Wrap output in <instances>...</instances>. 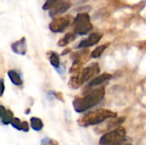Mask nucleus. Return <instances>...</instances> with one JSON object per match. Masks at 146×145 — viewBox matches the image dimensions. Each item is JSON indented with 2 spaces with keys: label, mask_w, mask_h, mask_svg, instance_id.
Returning a JSON list of instances; mask_svg holds the SVG:
<instances>
[{
  "label": "nucleus",
  "mask_w": 146,
  "mask_h": 145,
  "mask_svg": "<svg viewBox=\"0 0 146 145\" xmlns=\"http://www.w3.org/2000/svg\"><path fill=\"white\" fill-rule=\"evenodd\" d=\"M84 96L76 97L73 101V106L77 113H84L98 105L104 97L105 89L104 86L83 91Z\"/></svg>",
  "instance_id": "nucleus-1"
},
{
  "label": "nucleus",
  "mask_w": 146,
  "mask_h": 145,
  "mask_svg": "<svg viewBox=\"0 0 146 145\" xmlns=\"http://www.w3.org/2000/svg\"><path fill=\"white\" fill-rule=\"evenodd\" d=\"M115 117H117V113L106 109H98L97 110L90 111L83 115L78 119L77 123L82 127H87L91 126L99 125L104 122L106 120Z\"/></svg>",
  "instance_id": "nucleus-2"
},
{
  "label": "nucleus",
  "mask_w": 146,
  "mask_h": 145,
  "mask_svg": "<svg viewBox=\"0 0 146 145\" xmlns=\"http://www.w3.org/2000/svg\"><path fill=\"white\" fill-rule=\"evenodd\" d=\"M100 72L99 65L96 62L91 63L84 68H77L74 71V74L70 77L68 86L72 89H77L90 79L96 77Z\"/></svg>",
  "instance_id": "nucleus-3"
},
{
  "label": "nucleus",
  "mask_w": 146,
  "mask_h": 145,
  "mask_svg": "<svg viewBox=\"0 0 146 145\" xmlns=\"http://www.w3.org/2000/svg\"><path fill=\"white\" fill-rule=\"evenodd\" d=\"M92 29L88 13H79L74 21V32L79 35L87 34Z\"/></svg>",
  "instance_id": "nucleus-4"
},
{
  "label": "nucleus",
  "mask_w": 146,
  "mask_h": 145,
  "mask_svg": "<svg viewBox=\"0 0 146 145\" xmlns=\"http://www.w3.org/2000/svg\"><path fill=\"white\" fill-rule=\"evenodd\" d=\"M126 134H127L126 129L122 126H118L115 128L114 130L104 133L99 140V144L107 145L109 144L124 139L126 137Z\"/></svg>",
  "instance_id": "nucleus-5"
},
{
  "label": "nucleus",
  "mask_w": 146,
  "mask_h": 145,
  "mask_svg": "<svg viewBox=\"0 0 146 145\" xmlns=\"http://www.w3.org/2000/svg\"><path fill=\"white\" fill-rule=\"evenodd\" d=\"M71 5H72V3L70 1L59 0L51 5V7L49 9V15L50 17L56 18V16L61 15L64 14L65 12H67L70 9Z\"/></svg>",
  "instance_id": "nucleus-6"
},
{
  "label": "nucleus",
  "mask_w": 146,
  "mask_h": 145,
  "mask_svg": "<svg viewBox=\"0 0 146 145\" xmlns=\"http://www.w3.org/2000/svg\"><path fill=\"white\" fill-rule=\"evenodd\" d=\"M71 17L68 15L55 18L49 25L50 31L53 32H62L70 25Z\"/></svg>",
  "instance_id": "nucleus-7"
},
{
  "label": "nucleus",
  "mask_w": 146,
  "mask_h": 145,
  "mask_svg": "<svg viewBox=\"0 0 146 145\" xmlns=\"http://www.w3.org/2000/svg\"><path fill=\"white\" fill-rule=\"evenodd\" d=\"M126 118L125 117H115V118H110L109 119V121H107L106 122H103L104 124H102L100 126L97 127V129H95V132L101 134L104 133L105 132H108L110 130H112L114 128L118 127L121 124H122L125 121Z\"/></svg>",
  "instance_id": "nucleus-8"
},
{
  "label": "nucleus",
  "mask_w": 146,
  "mask_h": 145,
  "mask_svg": "<svg viewBox=\"0 0 146 145\" xmlns=\"http://www.w3.org/2000/svg\"><path fill=\"white\" fill-rule=\"evenodd\" d=\"M103 34L99 33V32H94L89 35L88 38L83 39L82 41L80 42L78 47L79 48H87V47H91L92 45H95L96 44H98L100 39L103 38Z\"/></svg>",
  "instance_id": "nucleus-9"
},
{
  "label": "nucleus",
  "mask_w": 146,
  "mask_h": 145,
  "mask_svg": "<svg viewBox=\"0 0 146 145\" xmlns=\"http://www.w3.org/2000/svg\"><path fill=\"white\" fill-rule=\"evenodd\" d=\"M11 49L12 50L18 54V55H21L24 56L27 53V42H26V38H21L20 40L13 43L11 44Z\"/></svg>",
  "instance_id": "nucleus-10"
},
{
  "label": "nucleus",
  "mask_w": 146,
  "mask_h": 145,
  "mask_svg": "<svg viewBox=\"0 0 146 145\" xmlns=\"http://www.w3.org/2000/svg\"><path fill=\"white\" fill-rule=\"evenodd\" d=\"M0 109H1V122L3 125L4 126H8L9 124L11 123L12 120L14 119V115L12 113L11 110L9 109H6L3 105L0 106Z\"/></svg>",
  "instance_id": "nucleus-11"
},
{
  "label": "nucleus",
  "mask_w": 146,
  "mask_h": 145,
  "mask_svg": "<svg viewBox=\"0 0 146 145\" xmlns=\"http://www.w3.org/2000/svg\"><path fill=\"white\" fill-rule=\"evenodd\" d=\"M111 77H112L111 74L106 73H103V74H101V75H99V76L94 77V78L89 82V84H88V85H87V88L91 89V88H92V87H94V86L99 85H101L102 83H104V82H105V81L110 79Z\"/></svg>",
  "instance_id": "nucleus-12"
},
{
  "label": "nucleus",
  "mask_w": 146,
  "mask_h": 145,
  "mask_svg": "<svg viewBox=\"0 0 146 145\" xmlns=\"http://www.w3.org/2000/svg\"><path fill=\"white\" fill-rule=\"evenodd\" d=\"M47 56L49 57L50 64L56 68L57 72H59V69H61V63H60V57L59 55L56 52L54 51H49L47 53Z\"/></svg>",
  "instance_id": "nucleus-13"
},
{
  "label": "nucleus",
  "mask_w": 146,
  "mask_h": 145,
  "mask_svg": "<svg viewBox=\"0 0 146 145\" xmlns=\"http://www.w3.org/2000/svg\"><path fill=\"white\" fill-rule=\"evenodd\" d=\"M76 38V33L74 32H68L66 33L58 42V45L59 46H66L68 45L69 43H71L72 41H74Z\"/></svg>",
  "instance_id": "nucleus-14"
},
{
  "label": "nucleus",
  "mask_w": 146,
  "mask_h": 145,
  "mask_svg": "<svg viewBox=\"0 0 146 145\" xmlns=\"http://www.w3.org/2000/svg\"><path fill=\"white\" fill-rule=\"evenodd\" d=\"M8 75H9V78L10 79L11 82L15 85H22V79H21L20 74L16 71H15V70H9L8 72Z\"/></svg>",
  "instance_id": "nucleus-15"
},
{
  "label": "nucleus",
  "mask_w": 146,
  "mask_h": 145,
  "mask_svg": "<svg viewBox=\"0 0 146 145\" xmlns=\"http://www.w3.org/2000/svg\"><path fill=\"white\" fill-rule=\"evenodd\" d=\"M30 123H31V127L36 132L41 131L44 127V123L42 120L38 117H32L30 119Z\"/></svg>",
  "instance_id": "nucleus-16"
},
{
  "label": "nucleus",
  "mask_w": 146,
  "mask_h": 145,
  "mask_svg": "<svg viewBox=\"0 0 146 145\" xmlns=\"http://www.w3.org/2000/svg\"><path fill=\"white\" fill-rule=\"evenodd\" d=\"M109 45H110V44H103V45L98 46L97 49H95V50L92 52L91 56H92V58H98V57H100L101 55L104 53V51L109 47Z\"/></svg>",
  "instance_id": "nucleus-17"
},
{
  "label": "nucleus",
  "mask_w": 146,
  "mask_h": 145,
  "mask_svg": "<svg viewBox=\"0 0 146 145\" xmlns=\"http://www.w3.org/2000/svg\"><path fill=\"white\" fill-rule=\"evenodd\" d=\"M41 145H59L57 141L50 138H44L41 140Z\"/></svg>",
  "instance_id": "nucleus-18"
},
{
  "label": "nucleus",
  "mask_w": 146,
  "mask_h": 145,
  "mask_svg": "<svg viewBox=\"0 0 146 145\" xmlns=\"http://www.w3.org/2000/svg\"><path fill=\"white\" fill-rule=\"evenodd\" d=\"M11 126L14 127V128H15V129H17V130H19V131H21V121H20V119H18V118H16V117H14V119L12 120V121H11Z\"/></svg>",
  "instance_id": "nucleus-19"
},
{
  "label": "nucleus",
  "mask_w": 146,
  "mask_h": 145,
  "mask_svg": "<svg viewBox=\"0 0 146 145\" xmlns=\"http://www.w3.org/2000/svg\"><path fill=\"white\" fill-rule=\"evenodd\" d=\"M57 1H59V0H47L46 3L44 4L43 9H50V8L51 7V5H52L54 3L57 2Z\"/></svg>",
  "instance_id": "nucleus-20"
},
{
  "label": "nucleus",
  "mask_w": 146,
  "mask_h": 145,
  "mask_svg": "<svg viewBox=\"0 0 146 145\" xmlns=\"http://www.w3.org/2000/svg\"><path fill=\"white\" fill-rule=\"evenodd\" d=\"M21 131L25 132H28V131H29V125H28V123L27 121H21Z\"/></svg>",
  "instance_id": "nucleus-21"
},
{
  "label": "nucleus",
  "mask_w": 146,
  "mask_h": 145,
  "mask_svg": "<svg viewBox=\"0 0 146 145\" xmlns=\"http://www.w3.org/2000/svg\"><path fill=\"white\" fill-rule=\"evenodd\" d=\"M126 138L124 139H121V140H119V141H116V142H114V143H111V144H109L107 145H122L125 142H126Z\"/></svg>",
  "instance_id": "nucleus-22"
},
{
  "label": "nucleus",
  "mask_w": 146,
  "mask_h": 145,
  "mask_svg": "<svg viewBox=\"0 0 146 145\" xmlns=\"http://www.w3.org/2000/svg\"><path fill=\"white\" fill-rule=\"evenodd\" d=\"M1 86H2V90H1V94H0V96H3V91H4V83H3V79H1Z\"/></svg>",
  "instance_id": "nucleus-23"
},
{
  "label": "nucleus",
  "mask_w": 146,
  "mask_h": 145,
  "mask_svg": "<svg viewBox=\"0 0 146 145\" xmlns=\"http://www.w3.org/2000/svg\"><path fill=\"white\" fill-rule=\"evenodd\" d=\"M87 1L88 0H75V3H86Z\"/></svg>",
  "instance_id": "nucleus-24"
},
{
  "label": "nucleus",
  "mask_w": 146,
  "mask_h": 145,
  "mask_svg": "<svg viewBox=\"0 0 146 145\" xmlns=\"http://www.w3.org/2000/svg\"><path fill=\"white\" fill-rule=\"evenodd\" d=\"M123 145H133L132 144H123Z\"/></svg>",
  "instance_id": "nucleus-25"
}]
</instances>
